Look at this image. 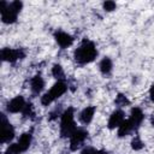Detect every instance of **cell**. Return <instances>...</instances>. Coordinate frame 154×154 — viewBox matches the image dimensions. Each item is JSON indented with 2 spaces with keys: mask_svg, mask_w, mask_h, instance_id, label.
I'll list each match as a JSON object with an SVG mask.
<instances>
[{
  "mask_svg": "<svg viewBox=\"0 0 154 154\" xmlns=\"http://www.w3.org/2000/svg\"><path fill=\"white\" fill-rule=\"evenodd\" d=\"M97 55V49L94 42L84 38L81 46L75 51V60L78 64H88L91 63Z\"/></svg>",
  "mask_w": 154,
  "mask_h": 154,
  "instance_id": "cell-1",
  "label": "cell"
},
{
  "mask_svg": "<svg viewBox=\"0 0 154 154\" xmlns=\"http://www.w3.org/2000/svg\"><path fill=\"white\" fill-rule=\"evenodd\" d=\"M23 7V2L22 1H12L10 4L5 2V1H1V19L4 23L6 24H12L17 20V17H18V13L20 12Z\"/></svg>",
  "mask_w": 154,
  "mask_h": 154,
  "instance_id": "cell-2",
  "label": "cell"
},
{
  "mask_svg": "<svg viewBox=\"0 0 154 154\" xmlns=\"http://www.w3.org/2000/svg\"><path fill=\"white\" fill-rule=\"evenodd\" d=\"M73 108L69 107L67 109L64 111L61 114V123H60V134L63 137H71L72 134L76 131V124L73 119Z\"/></svg>",
  "mask_w": 154,
  "mask_h": 154,
  "instance_id": "cell-3",
  "label": "cell"
},
{
  "mask_svg": "<svg viewBox=\"0 0 154 154\" xmlns=\"http://www.w3.org/2000/svg\"><path fill=\"white\" fill-rule=\"evenodd\" d=\"M67 90V84L65 83V81H58L57 83L53 84V87L51 88L49 91H47L46 94L42 95L41 97V103L43 106H48L49 103H52L54 100H57L58 97H60L63 94H65V91Z\"/></svg>",
  "mask_w": 154,
  "mask_h": 154,
  "instance_id": "cell-4",
  "label": "cell"
},
{
  "mask_svg": "<svg viewBox=\"0 0 154 154\" xmlns=\"http://www.w3.org/2000/svg\"><path fill=\"white\" fill-rule=\"evenodd\" d=\"M87 137H88V131H85L84 129H76V131L70 137V148H71V150H77L83 144V142L85 141Z\"/></svg>",
  "mask_w": 154,
  "mask_h": 154,
  "instance_id": "cell-5",
  "label": "cell"
},
{
  "mask_svg": "<svg viewBox=\"0 0 154 154\" xmlns=\"http://www.w3.org/2000/svg\"><path fill=\"white\" fill-rule=\"evenodd\" d=\"M1 143L10 142L14 137V129L12 124H10L4 114H1Z\"/></svg>",
  "mask_w": 154,
  "mask_h": 154,
  "instance_id": "cell-6",
  "label": "cell"
},
{
  "mask_svg": "<svg viewBox=\"0 0 154 154\" xmlns=\"http://www.w3.org/2000/svg\"><path fill=\"white\" fill-rule=\"evenodd\" d=\"M1 58L4 61L14 63L19 59L24 58V52L22 49H13V48H4L1 51Z\"/></svg>",
  "mask_w": 154,
  "mask_h": 154,
  "instance_id": "cell-7",
  "label": "cell"
},
{
  "mask_svg": "<svg viewBox=\"0 0 154 154\" xmlns=\"http://www.w3.org/2000/svg\"><path fill=\"white\" fill-rule=\"evenodd\" d=\"M25 100L23 96L18 95L16 97H13L8 103H7V111L11 113H18V112H23L24 107H25Z\"/></svg>",
  "mask_w": 154,
  "mask_h": 154,
  "instance_id": "cell-8",
  "label": "cell"
},
{
  "mask_svg": "<svg viewBox=\"0 0 154 154\" xmlns=\"http://www.w3.org/2000/svg\"><path fill=\"white\" fill-rule=\"evenodd\" d=\"M54 38L61 48L70 47L73 43V37L71 35H69L67 32H65V31H57L54 34Z\"/></svg>",
  "mask_w": 154,
  "mask_h": 154,
  "instance_id": "cell-9",
  "label": "cell"
},
{
  "mask_svg": "<svg viewBox=\"0 0 154 154\" xmlns=\"http://www.w3.org/2000/svg\"><path fill=\"white\" fill-rule=\"evenodd\" d=\"M124 120H125V119H124V112L120 111V109H117V111H114V112L111 114V117H109V119H108V128H109V129L119 128L120 124H122Z\"/></svg>",
  "mask_w": 154,
  "mask_h": 154,
  "instance_id": "cell-10",
  "label": "cell"
},
{
  "mask_svg": "<svg viewBox=\"0 0 154 154\" xmlns=\"http://www.w3.org/2000/svg\"><path fill=\"white\" fill-rule=\"evenodd\" d=\"M143 118H144V116H143V112H142L141 108H138V107H134V108L131 109V114H130L129 120L131 122L134 129H137V128L140 126V124L142 123Z\"/></svg>",
  "mask_w": 154,
  "mask_h": 154,
  "instance_id": "cell-11",
  "label": "cell"
},
{
  "mask_svg": "<svg viewBox=\"0 0 154 154\" xmlns=\"http://www.w3.org/2000/svg\"><path fill=\"white\" fill-rule=\"evenodd\" d=\"M94 114H95V107H94V106H88V107H85V108L79 113V120H81L83 124H89V123L93 120Z\"/></svg>",
  "mask_w": 154,
  "mask_h": 154,
  "instance_id": "cell-12",
  "label": "cell"
},
{
  "mask_svg": "<svg viewBox=\"0 0 154 154\" xmlns=\"http://www.w3.org/2000/svg\"><path fill=\"white\" fill-rule=\"evenodd\" d=\"M31 90L34 94H40L45 87V82H43V78L40 76V75H36L32 79H31Z\"/></svg>",
  "mask_w": 154,
  "mask_h": 154,
  "instance_id": "cell-13",
  "label": "cell"
},
{
  "mask_svg": "<svg viewBox=\"0 0 154 154\" xmlns=\"http://www.w3.org/2000/svg\"><path fill=\"white\" fill-rule=\"evenodd\" d=\"M132 130H134V126H132L131 122H130L129 119H128V120H124V122L120 124V126L118 128V136H119V137H124V136L129 135Z\"/></svg>",
  "mask_w": 154,
  "mask_h": 154,
  "instance_id": "cell-14",
  "label": "cell"
},
{
  "mask_svg": "<svg viewBox=\"0 0 154 154\" xmlns=\"http://www.w3.org/2000/svg\"><path fill=\"white\" fill-rule=\"evenodd\" d=\"M17 143L19 144V147H20L22 152H25V150L30 147V143H31V135H30V134H28V132L23 134V135L19 137V140H18V142H17Z\"/></svg>",
  "mask_w": 154,
  "mask_h": 154,
  "instance_id": "cell-15",
  "label": "cell"
},
{
  "mask_svg": "<svg viewBox=\"0 0 154 154\" xmlns=\"http://www.w3.org/2000/svg\"><path fill=\"white\" fill-rule=\"evenodd\" d=\"M100 71L103 73V75H108L111 71H112V60L109 58H103L101 61H100Z\"/></svg>",
  "mask_w": 154,
  "mask_h": 154,
  "instance_id": "cell-16",
  "label": "cell"
},
{
  "mask_svg": "<svg viewBox=\"0 0 154 154\" xmlns=\"http://www.w3.org/2000/svg\"><path fill=\"white\" fill-rule=\"evenodd\" d=\"M52 75H53V77H55L58 81H61L63 77H64L63 67H61L59 64H54L53 67H52Z\"/></svg>",
  "mask_w": 154,
  "mask_h": 154,
  "instance_id": "cell-17",
  "label": "cell"
},
{
  "mask_svg": "<svg viewBox=\"0 0 154 154\" xmlns=\"http://www.w3.org/2000/svg\"><path fill=\"white\" fill-rule=\"evenodd\" d=\"M20 153H22V149H20L18 143L10 144L7 147V149H6V152H5V154H20Z\"/></svg>",
  "mask_w": 154,
  "mask_h": 154,
  "instance_id": "cell-18",
  "label": "cell"
},
{
  "mask_svg": "<svg viewBox=\"0 0 154 154\" xmlns=\"http://www.w3.org/2000/svg\"><path fill=\"white\" fill-rule=\"evenodd\" d=\"M143 142L141 141V138L138 137V136H136L132 141H131V147H132V149H135V150H140V149H142L143 148Z\"/></svg>",
  "mask_w": 154,
  "mask_h": 154,
  "instance_id": "cell-19",
  "label": "cell"
},
{
  "mask_svg": "<svg viewBox=\"0 0 154 154\" xmlns=\"http://www.w3.org/2000/svg\"><path fill=\"white\" fill-rule=\"evenodd\" d=\"M116 105H118V106H125V105H129V100L126 99V96L125 95H123V94H119L117 97H116Z\"/></svg>",
  "mask_w": 154,
  "mask_h": 154,
  "instance_id": "cell-20",
  "label": "cell"
},
{
  "mask_svg": "<svg viewBox=\"0 0 154 154\" xmlns=\"http://www.w3.org/2000/svg\"><path fill=\"white\" fill-rule=\"evenodd\" d=\"M102 6H103V10L107 11V12L113 11V10H116V7H117V5H116L114 1H106V2H103Z\"/></svg>",
  "mask_w": 154,
  "mask_h": 154,
  "instance_id": "cell-21",
  "label": "cell"
},
{
  "mask_svg": "<svg viewBox=\"0 0 154 154\" xmlns=\"http://www.w3.org/2000/svg\"><path fill=\"white\" fill-rule=\"evenodd\" d=\"M23 114H24L25 117H32L34 112H32V105H31V103H26V105H25V107H24V109H23Z\"/></svg>",
  "mask_w": 154,
  "mask_h": 154,
  "instance_id": "cell-22",
  "label": "cell"
},
{
  "mask_svg": "<svg viewBox=\"0 0 154 154\" xmlns=\"http://www.w3.org/2000/svg\"><path fill=\"white\" fill-rule=\"evenodd\" d=\"M95 149L94 148H91V147H88V148H84L83 150H82V153L81 154H95Z\"/></svg>",
  "mask_w": 154,
  "mask_h": 154,
  "instance_id": "cell-23",
  "label": "cell"
},
{
  "mask_svg": "<svg viewBox=\"0 0 154 154\" xmlns=\"http://www.w3.org/2000/svg\"><path fill=\"white\" fill-rule=\"evenodd\" d=\"M149 96H150V100L154 102V84L150 87V89H149Z\"/></svg>",
  "mask_w": 154,
  "mask_h": 154,
  "instance_id": "cell-24",
  "label": "cell"
},
{
  "mask_svg": "<svg viewBox=\"0 0 154 154\" xmlns=\"http://www.w3.org/2000/svg\"><path fill=\"white\" fill-rule=\"evenodd\" d=\"M95 154H107V153H106L105 150H96Z\"/></svg>",
  "mask_w": 154,
  "mask_h": 154,
  "instance_id": "cell-25",
  "label": "cell"
},
{
  "mask_svg": "<svg viewBox=\"0 0 154 154\" xmlns=\"http://www.w3.org/2000/svg\"><path fill=\"white\" fill-rule=\"evenodd\" d=\"M150 122H152V125H153V126H154V117H153V118H152V119H150Z\"/></svg>",
  "mask_w": 154,
  "mask_h": 154,
  "instance_id": "cell-26",
  "label": "cell"
}]
</instances>
